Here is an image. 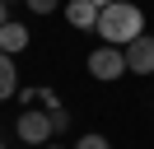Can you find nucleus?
I'll return each mask as SVG.
<instances>
[{"mask_svg":"<svg viewBox=\"0 0 154 149\" xmlns=\"http://www.w3.org/2000/svg\"><path fill=\"white\" fill-rule=\"evenodd\" d=\"M98 33H103V42H112V47L135 42V37L145 33V14H140V5H126V0L103 5V9H98Z\"/></svg>","mask_w":154,"mask_h":149,"instance_id":"obj_1","label":"nucleus"},{"mask_svg":"<svg viewBox=\"0 0 154 149\" xmlns=\"http://www.w3.org/2000/svg\"><path fill=\"white\" fill-rule=\"evenodd\" d=\"M122 70H126V51L122 47H98V51H89V74L94 79H122Z\"/></svg>","mask_w":154,"mask_h":149,"instance_id":"obj_2","label":"nucleus"},{"mask_svg":"<svg viewBox=\"0 0 154 149\" xmlns=\"http://www.w3.org/2000/svg\"><path fill=\"white\" fill-rule=\"evenodd\" d=\"M47 135H56L51 112H23L19 117V140L23 144H47Z\"/></svg>","mask_w":154,"mask_h":149,"instance_id":"obj_3","label":"nucleus"},{"mask_svg":"<svg viewBox=\"0 0 154 149\" xmlns=\"http://www.w3.org/2000/svg\"><path fill=\"white\" fill-rule=\"evenodd\" d=\"M126 70L135 74H154V37H135V42H126Z\"/></svg>","mask_w":154,"mask_h":149,"instance_id":"obj_4","label":"nucleus"},{"mask_svg":"<svg viewBox=\"0 0 154 149\" xmlns=\"http://www.w3.org/2000/svg\"><path fill=\"white\" fill-rule=\"evenodd\" d=\"M23 47H28V28H23V23H14V19H5V23H0V51L19 56Z\"/></svg>","mask_w":154,"mask_h":149,"instance_id":"obj_5","label":"nucleus"},{"mask_svg":"<svg viewBox=\"0 0 154 149\" xmlns=\"http://www.w3.org/2000/svg\"><path fill=\"white\" fill-rule=\"evenodd\" d=\"M98 9H103V5H94V0H70V5H66V19L75 28H98Z\"/></svg>","mask_w":154,"mask_h":149,"instance_id":"obj_6","label":"nucleus"},{"mask_svg":"<svg viewBox=\"0 0 154 149\" xmlns=\"http://www.w3.org/2000/svg\"><path fill=\"white\" fill-rule=\"evenodd\" d=\"M19 93V74H14V56L0 51V98H14Z\"/></svg>","mask_w":154,"mask_h":149,"instance_id":"obj_7","label":"nucleus"},{"mask_svg":"<svg viewBox=\"0 0 154 149\" xmlns=\"http://www.w3.org/2000/svg\"><path fill=\"white\" fill-rule=\"evenodd\" d=\"M75 149H112V144H107V135H84Z\"/></svg>","mask_w":154,"mask_h":149,"instance_id":"obj_8","label":"nucleus"},{"mask_svg":"<svg viewBox=\"0 0 154 149\" xmlns=\"http://www.w3.org/2000/svg\"><path fill=\"white\" fill-rule=\"evenodd\" d=\"M23 5H28V9H33V14H51V9H56V5H61V0H23Z\"/></svg>","mask_w":154,"mask_h":149,"instance_id":"obj_9","label":"nucleus"},{"mask_svg":"<svg viewBox=\"0 0 154 149\" xmlns=\"http://www.w3.org/2000/svg\"><path fill=\"white\" fill-rule=\"evenodd\" d=\"M51 126H56V130H66V126H70V117H66V107H51Z\"/></svg>","mask_w":154,"mask_h":149,"instance_id":"obj_10","label":"nucleus"},{"mask_svg":"<svg viewBox=\"0 0 154 149\" xmlns=\"http://www.w3.org/2000/svg\"><path fill=\"white\" fill-rule=\"evenodd\" d=\"M5 19H10V9H5V0H0V23H5Z\"/></svg>","mask_w":154,"mask_h":149,"instance_id":"obj_11","label":"nucleus"},{"mask_svg":"<svg viewBox=\"0 0 154 149\" xmlns=\"http://www.w3.org/2000/svg\"><path fill=\"white\" fill-rule=\"evenodd\" d=\"M94 5H112V0H94Z\"/></svg>","mask_w":154,"mask_h":149,"instance_id":"obj_12","label":"nucleus"},{"mask_svg":"<svg viewBox=\"0 0 154 149\" xmlns=\"http://www.w3.org/2000/svg\"><path fill=\"white\" fill-rule=\"evenodd\" d=\"M42 149H61V144H42Z\"/></svg>","mask_w":154,"mask_h":149,"instance_id":"obj_13","label":"nucleus"},{"mask_svg":"<svg viewBox=\"0 0 154 149\" xmlns=\"http://www.w3.org/2000/svg\"><path fill=\"white\" fill-rule=\"evenodd\" d=\"M5 5H10V0H5Z\"/></svg>","mask_w":154,"mask_h":149,"instance_id":"obj_14","label":"nucleus"}]
</instances>
